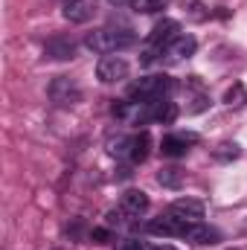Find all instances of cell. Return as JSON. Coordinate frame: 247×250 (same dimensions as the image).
Here are the masks:
<instances>
[{"label":"cell","mask_w":247,"mask_h":250,"mask_svg":"<svg viewBox=\"0 0 247 250\" xmlns=\"http://www.w3.org/2000/svg\"><path fill=\"white\" fill-rule=\"evenodd\" d=\"M137 38L131 29L125 26H102V29H93L87 38H84V47L99 53V56H111V53H120L125 47H131Z\"/></svg>","instance_id":"6da1fadb"},{"label":"cell","mask_w":247,"mask_h":250,"mask_svg":"<svg viewBox=\"0 0 247 250\" xmlns=\"http://www.w3.org/2000/svg\"><path fill=\"white\" fill-rule=\"evenodd\" d=\"M172 87H175V82L166 73H157V76H143L140 82H134L128 87V96L134 102H157V99H166V93Z\"/></svg>","instance_id":"7a4b0ae2"},{"label":"cell","mask_w":247,"mask_h":250,"mask_svg":"<svg viewBox=\"0 0 247 250\" xmlns=\"http://www.w3.org/2000/svg\"><path fill=\"white\" fill-rule=\"evenodd\" d=\"M148 148H151V137H148V131H140L131 137H117L111 151L120 157H131V163H143L148 157Z\"/></svg>","instance_id":"3957f363"},{"label":"cell","mask_w":247,"mask_h":250,"mask_svg":"<svg viewBox=\"0 0 247 250\" xmlns=\"http://www.w3.org/2000/svg\"><path fill=\"white\" fill-rule=\"evenodd\" d=\"M181 35V23L178 21H172V18H163V21H157L154 23V29H151V35H148V53H145V62H151L154 59V50H166L175 38Z\"/></svg>","instance_id":"277c9868"},{"label":"cell","mask_w":247,"mask_h":250,"mask_svg":"<svg viewBox=\"0 0 247 250\" xmlns=\"http://www.w3.org/2000/svg\"><path fill=\"white\" fill-rule=\"evenodd\" d=\"M128 62H125L123 56H105L102 62L96 64V79L102 82V84H117V82H123L128 79Z\"/></svg>","instance_id":"5b68a950"},{"label":"cell","mask_w":247,"mask_h":250,"mask_svg":"<svg viewBox=\"0 0 247 250\" xmlns=\"http://www.w3.org/2000/svg\"><path fill=\"white\" fill-rule=\"evenodd\" d=\"M50 99H53L56 105H76V102L82 99V87H79L73 79L59 76V79H53V84H50Z\"/></svg>","instance_id":"8992f818"},{"label":"cell","mask_w":247,"mask_h":250,"mask_svg":"<svg viewBox=\"0 0 247 250\" xmlns=\"http://www.w3.org/2000/svg\"><path fill=\"white\" fill-rule=\"evenodd\" d=\"M181 239H189L192 245H215L221 236H218L215 227H209V224H204V221H186Z\"/></svg>","instance_id":"52a82bcc"},{"label":"cell","mask_w":247,"mask_h":250,"mask_svg":"<svg viewBox=\"0 0 247 250\" xmlns=\"http://www.w3.org/2000/svg\"><path fill=\"white\" fill-rule=\"evenodd\" d=\"M198 143V134H166L160 140V151L166 157H184L189 151V146Z\"/></svg>","instance_id":"ba28073f"},{"label":"cell","mask_w":247,"mask_h":250,"mask_svg":"<svg viewBox=\"0 0 247 250\" xmlns=\"http://www.w3.org/2000/svg\"><path fill=\"white\" fill-rule=\"evenodd\" d=\"M169 215L178 221H201L204 218V204L198 198H178L169 207Z\"/></svg>","instance_id":"9c48e42d"},{"label":"cell","mask_w":247,"mask_h":250,"mask_svg":"<svg viewBox=\"0 0 247 250\" xmlns=\"http://www.w3.org/2000/svg\"><path fill=\"white\" fill-rule=\"evenodd\" d=\"M96 12V0H64L62 15L70 21V23H84L90 21Z\"/></svg>","instance_id":"30bf717a"},{"label":"cell","mask_w":247,"mask_h":250,"mask_svg":"<svg viewBox=\"0 0 247 250\" xmlns=\"http://www.w3.org/2000/svg\"><path fill=\"white\" fill-rule=\"evenodd\" d=\"M148 209V195L143 189H128L123 195V212L131 218H140L143 212Z\"/></svg>","instance_id":"8fae6325"},{"label":"cell","mask_w":247,"mask_h":250,"mask_svg":"<svg viewBox=\"0 0 247 250\" xmlns=\"http://www.w3.org/2000/svg\"><path fill=\"white\" fill-rule=\"evenodd\" d=\"M195 50H198V41H195L192 35H178V38L166 47V56H169V62H184L189 56H195Z\"/></svg>","instance_id":"7c38bea8"},{"label":"cell","mask_w":247,"mask_h":250,"mask_svg":"<svg viewBox=\"0 0 247 250\" xmlns=\"http://www.w3.org/2000/svg\"><path fill=\"white\" fill-rule=\"evenodd\" d=\"M184 224L186 221H178V218H172V215L166 212V215L148 221V233H154V236H181V233H184Z\"/></svg>","instance_id":"4fadbf2b"},{"label":"cell","mask_w":247,"mask_h":250,"mask_svg":"<svg viewBox=\"0 0 247 250\" xmlns=\"http://www.w3.org/2000/svg\"><path fill=\"white\" fill-rule=\"evenodd\" d=\"M44 56L56 59V62H67V59H76V44L70 38H50L47 47H44Z\"/></svg>","instance_id":"5bb4252c"},{"label":"cell","mask_w":247,"mask_h":250,"mask_svg":"<svg viewBox=\"0 0 247 250\" xmlns=\"http://www.w3.org/2000/svg\"><path fill=\"white\" fill-rule=\"evenodd\" d=\"M157 184H160V187H181V184H184V172H181V169H163V172H160V175H157Z\"/></svg>","instance_id":"9a60e30c"},{"label":"cell","mask_w":247,"mask_h":250,"mask_svg":"<svg viewBox=\"0 0 247 250\" xmlns=\"http://www.w3.org/2000/svg\"><path fill=\"white\" fill-rule=\"evenodd\" d=\"M169 0H134V12H140V15H154V12H160L163 6H166Z\"/></svg>","instance_id":"2e32d148"},{"label":"cell","mask_w":247,"mask_h":250,"mask_svg":"<svg viewBox=\"0 0 247 250\" xmlns=\"http://www.w3.org/2000/svg\"><path fill=\"white\" fill-rule=\"evenodd\" d=\"M120 250H178L172 245H145V242H123Z\"/></svg>","instance_id":"e0dca14e"},{"label":"cell","mask_w":247,"mask_h":250,"mask_svg":"<svg viewBox=\"0 0 247 250\" xmlns=\"http://www.w3.org/2000/svg\"><path fill=\"white\" fill-rule=\"evenodd\" d=\"M215 157H218V160H233V157H239V146H236V143H221V146L215 148Z\"/></svg>","instance_id":"ac0fdd59"},{"label":"cell","mask_w":247,"mask_h":250,"mask_svg":"<svg viewBox=\"0 0 247 250\" xmlns=\"http://www.w3.org/2000/svg\"><path fill=\"white\" fill-rule=\"evenodd\" d=\"M245 99H247V96H245V87H242V84L230 87V90H227V96H224V102H227L230 108H233V105H242Z\"/></svg>","instance_id":"d6986e66"},{"label":"cell","mask_w":247,"mask_h":250,"mask_svg":"<svg viewBox=\"0 0 247 250\" xmlns=\"http://www.w3.org/2000/svg\"><path fill=\"white\" fill-rule=\"evenodd\" d=\"M114 6H134V0H111Z\"/></svg>","instance_id":"ffe728a7"}]
</instances>
